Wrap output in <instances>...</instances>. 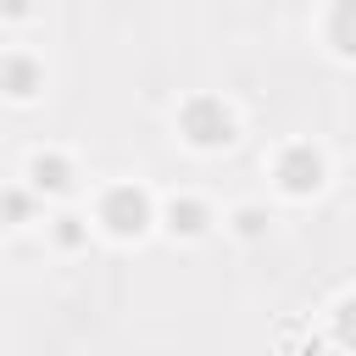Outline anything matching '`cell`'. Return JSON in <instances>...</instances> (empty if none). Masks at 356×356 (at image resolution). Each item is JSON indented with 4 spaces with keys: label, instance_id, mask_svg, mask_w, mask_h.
Masks as SVG:
<instances>
[{
    "label": "cell",
    "instance_id": "cell-1",
    "mask_svg": "<svg viewBox=\"0 0 356 356\" xmlns=\"http://www.w3.org/2000/svg\"><path fill=\"white\" fill-rule=\"evenodd\" d=\"M178 128H184V139H189L195 150H222V145H234V111H228L217 95H195V100H184Z\"/></svg>",
    "mask_w": 356,
    "mask_h": 356
},
{
    "label": "cell",
    "instance_id": "cell-2",
    "mask_svg": "<svg viewBox=\"0 0 356 356\" xmlns=\"http://www.w3.org/2000/svg\"><path fill=\"white\" fill-rule=\"evenodd\" d=\"M100 222H106V234H117V239H139V234L156 222V206H150V195H145L139 184H111V189L100 195Z\"/></svg>",
    "mask_w": 356,
    "mask_h": 356
},
{
    "label": "cell",
    "instance_id": "cell-3",
    "mask_svg": "<svg viewBox=\"0 0 356 356\" xmlns=\"http://www.w3.org/2000/svg\"><path fill=\"white\" fill-rule=\"evenodd\" d=\"M273 178H278L284 195H317V189H323V156H317L312 145H289V150L278 156Z\"/></svg>",
    "mask_w": 356,
    "mask_h": 356
},
{
    "label": "cell",
    "instance_id": "cell-4",
    "mask_svg": "<svg viewBox=\"0 0 356 356\" xmlns=\"http://www.w3.org/2000/svg\"><path fill=\"white\" fill-rule=\"evenodd\" d=\"M28 189H33V195H67V189H72V161L56 156V150L33 156V161H28Z\"/></svg>",
    "mask_w": 356,
    "mask_h": 356
},
{
    "label": "cell",
    "instance_id": "cell-5",
    "mask_svg": "<svg viewBox=\"0 0 356 356\" xmlns=\"http://www.w3.org/2000/svg\"><path fill=\"white\" fill-rule=\"evenodd\" d=\"M0 89H6L11 100H33V95L44 89L39 61H33V56H6V61H0Z\"/></svg>",
    "mask_w": 356,
    "mask_h": 356
},
{
    "label": "cell",
    "instance_id": "cell-6",
    "mask_svg": "<svg viewBox=\"0 0 356 356\" xmlns=\"http://www.w3.org/2000/svg\"><path fill=\"white\" fill-rule=\"evenodd\" d=\"M167 228L184 234V239H200L211 228V206L195 200V195H178V200H167Z\"/></svg>",
    "mask_w": 356,
    "mask_h": 356
},
{
    "label": "cell",
    "instance_id": "cell-7",
    "mask_svg": "<svg viewBox=\"0 0 356 356\" xmlns=\"http://www.w3.org/2000/svg\"><path fill=\"white\" fill-rule=\"evenodd\" d=\"M328 44L339 56H356V0H345V6L328 11Z\"/></svg>",
    "mask_w": 356,
    "mask_h": 356
},
{
    "label": "cell",
    "instance_id": "cell-8",
    "mask_svg": "<svg viewBox=\"0 0 356 356\" xmlns=\"http://www.w3.org/2000/svg\"><path fill=\"white\" fill-rule=\"evenodd\" d=\"M0 217L6 222H28L33 217V189H0Z\"/></svg>",
    "mask_w": 356,
    "mask_h": 356
},
{
    "label": "cell",
    "instance_id": "cell-9",
    "mask_svg": "<svg viewBox=\"0 0 356 356\" xmlns=\"http://www.w3.org/2000/svg\"><path fill=\"white\" fill-rule=\"evenodd\" d=\"M334 339H339L345 350H356V295L334 306Z\"/></svg>",
    "mask_w": 356,
    "mask_h": 356
},
{
    "label": "cell",
    "instance_id": "cell-10",
    "mask_svg": "<svg viewBox=\"0 0 356 356\" xmlns=\"http://www.w3.org/2000/svg\"><path fill=\"white\" fill-rule=\"evenodd\" d=\"M83 239H89L83 217H56V245H61V250H78Z\"/></svg>",
    "mask_w": 356,
    "mask_h": 356
},
{
    "label": "cell",
    "instance_id": "cell-11",
    "mask_svg": "<svg viewBox=\"0 0 356 356\" xmlns=\"http://www.w3.org/2000/svg\"><path fill=\"white\" fill-rule=\"evenodd\" d=\"M234 228H239L245 239H261V234H267V211H256V206H239V211H234Z\"/></svg>",
    "mask_w": 356,
    "mask_h": 356
}]
</instances>
